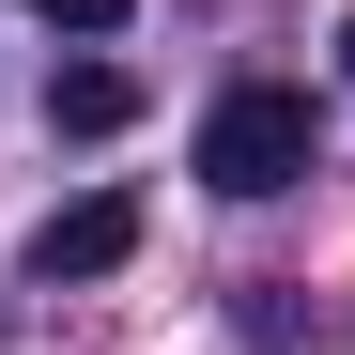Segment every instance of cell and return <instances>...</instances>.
<instances>
[{
    "instance_id": "6da1fadb",
    "label": "cell",
    "mask_w": 355,
    "mask_h": 355,
    "mask_svg": "<svg viewBox=\"0 0 355 355\" xmlns=\"http://www.w3.org/2000/svg\"><path fill=\"white\" fill-rule=\"evenodd\" d=\"M309 170H324L309 93L248 78V93H216V108H201V186H216V201H278V186H309Z\"/></svg>"
},
{
    "instance_id": "7a4b0ae2",
    "label": "cell",
    "mask_w": 355,
    "mask_h": 355,
    "mask_svg": "<svg viewBox=\"0 0 355 355\" xmlns=\"http://www.w3.org/2000/svg\"><path fill=\"white\" fill-rule=\"evenodd\" d=\"M46 293L62 278H108V263H139V201L124 186H93V201H62V216H31V248H16Z\"/></svg>"
},
{
    "instance_id": "3957f363",
    "label": "cell",
    "mask_w": 355,
    "mask_h": 355,
    "mask_svg": "<svg viewBox=\"0 0 355 355\" xmlns=\"http://www.w3.org/2000/svg\"><path fill=\"white\" fill-rule=\"evenodd\" d=\"M46 108H62V139H124V124H139V78H124V62H62Z\"/></svg>"
},
{
    "instance_id": "277c9868",
    "label": "cell",
    "mask_w": 355,
    "mask_h": 355,
    "mask_svg": "<svg viewBox=\"0 0 355 355\" xmlns=\"http://www.w3.org/2000/svg\"><path fill=\"white\" fill-rule=\"evenodd\" d=\"M31 16H62V31H124V0H31Z\"/></svg>"
},
{
    "instance_id": "5b68a950",
    "label": "cell",
    "mask_w": 355,
    "mask_h": 355,
    "mask_svg": "<svg viewBox=\"0 0 355 355\" xmlns=\"http://www.w3.org/2000/svg\"><path fill=\"white\" fill-rule=\"evenodd\" d=\"M340 62H355V16H340Z\"/></svg>"
}]
</instances>
